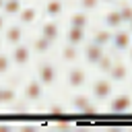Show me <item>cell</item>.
<instances>
[{"instance_id": "1", "label": "cell", "mask_w": 132, "mask_h": 132, "mask_svg": "<svg viewBox=\"0 0 132 132\" xmlns=\"http://www.w3.org/2000/svg\"><path fill=\"white\" fill-rule=\"evenodd\" d=\"M8 54H10L12 66H16V68H27L31 64V58H33L31 43H25V41H21L19 45H12Z\"/></svg>"}, {"instance_id": "2", "label": "cell", "mask_w": 132, "mask_h": 132, "mask_svg": "<svg viewBox=\"0 0 132 132\" xmlns=\"http://www.w3.org/2000/svg\"><path fill=\"white\" fill-rule=\"evenodd\" d=\"M37 78L43 87H54L58 80V66L52 60H41L37 64Z\"/></svg>"}, {"instance_id": "3", "label": "cell", "mask_w": 132, "mask_h": 132, "mask_svg": "<svg viewBox=\"0 0 132 132\" xmlns=\"http://www.w3.org/2000/svg\"><path fill=\"white\" fill-rule=\"evenodd\" d=\"M130 43H132V33H130L126 27H120V29H116V31L111 33V43H109V47H111L113 54L128 52Z\"/></svg>"}, {"instance_id": "4", "label": "cell", "mask_w": 132, "mask_h": 132, "mask_svg": "<svg viewBox=\"0 0 132 132\" xmlns=\"http://www.w3.org/2000/svg\"><path fill=\"white\" fill-rule=\"evenodd\" d=\"M111 95H113V85H111V80L107 76L93 80V85H91V97L95 101H107Z\"/></svg>"}, {"instance_id": "5", "label": "cell", "mask_w": 132, "mask_h": 132, "mask_svg": "<svg viewBox=\"0 0 132 132\" xmlns=\"http://www.w3.org/2000/svg\"><path fill=\"white\" fill-rule=\"evenodd\" d=\"M87 80H89V74H87V70L82 68V66H76V64H72L70 68H68V72H66V82H68V87L70 89H82L85 85H87Z\"/></svg>"}, {"instance_id": "6", "label": "cell", "mask_w": 132, "mask_h": 132, "mask_svg": "<svg viewBox=\"0 0 132 132\" xmlns=\"http://www.w3.org/2000/svg\"><path fill=\"white\" fill-rule=\"evenodd\" d=\"M43 93H45V87L41 85L39 78H29V80L25 82L23 95H25V101H27V103H35V101L43 99Z\"/></svg>"}, {"instance_id": "7", "label": "cell", "mask_w": 132, "mask_h": 132, "mask_svg": "<svg viewBox=\"0 0 132 132\" xmlns=\"http://www.w3.org/2000/svg\"><path fill=\"white\" fill-rule=\"evenodd\" d=\"M4 33V43L8 47L12 45H19L21 41H25V27L21 23H12V25H6V29L2 31Z\"/></svg>"}, {"instance_id": "8", "label": "cell", "mask_w": 132, "mask_h": 132, "mask_svg": "<svg viewBox=\"0 0 132 132\" xmlns=\"http://www.w3.org/2000/svg\"><path fill=\"white\" fill-rule=\"evenodd\" d=\"M80 47H82V50H80L82 60H85L89 66H95V64L99 62V58L103 56V52L107 50V47H101V45H97V43H93V41H85Z\"/></svg>"}, {"instance_id": "9", "label": "cell", "mask_w": 132, "mask_h": 132, "mask_svg": "<svg viewBox=\"0 0 132 132\" xmlns=\"http://www.w3.org/2000/svg\"><path fill=\"white\" fill-rule=\"evenodd\" d=\"M72 109L78 111V113H95L97 111V105H95V99L85 95V93H76L72 97Z\"/></svg>"}, {"instance_id": "10", "label": "cell", "mask_w": 132, "mask_h": 132, "mask_svg": "<svg viewBox=\"0 0 132 132\" xmlns=\"http://www.w3.org/2000/svg\"><path fill=\"white\" fill-rule=\"evenodd\" d=\"M105 76H107L111 82H124V80H128V76H130L128 64L122 62V60H113V64H111V68L105 72Z\"/></svg>"}, {"instance_id": "11", "label": "cell", "mask_w": 132, "mask_h": 132, "mask_svg": "<svg viewBox=\"0 0 132 132\" xmlns=\"http://www.w3.org/2000/svg\"><path fill=\"white\" fill-rule=\"evenodd\" d=\"M130 107H132V95L120 93V95H111L109 97V111L111 113H124Z\"/></svg>"}, {"instance_id": "12", "label": "cell", "mask_w": 132, "mask_h": 132, "mask_svg": "<svg viewBox=\"0 0 132 132\" xmlns=\"http://www.w3.org/2000/svg\"><path fill=\"white\" fill-rule=\"evenodd\" d=\"M58 58H60V62H64V64H68V66H72V64H76V62L82 58V54H80V47H78V45L64 43V45L60 47Z\"/></svg>"}, {"instance_id": "13", "label": "cell", "mask_w": 132, "mask_h": 132, "mask_svg": "<svg viewBox=\"0 0 132 132\" xmlns=\"http://www.w3.org/2000/svg\"><path fill=\"white\" fill-rule=\"evenodd\" d=\"M39 35H43L45 39L56 43L58 37H60V23H58V19H45L39 25Z\"/></svg>"}, {"instance_id": "14", "label": "cell", "mask_w": 132, "mask_h": 132, "mask_svg": "<svg viewBox=\"0 0 132 132\" xmlns=\"http://www.w3.org/2000/svg\"><path fill=\"white\" fill-rule=\"evenodd\" d=\"M66 10L64 0H45L43 2V16L45 19H60Z\"/></svg>"}, {"instance_id": "15", "label": "cell", "mask_w": 132, "mask_h": 132, "mask_svg": "<svg viewBox=\"0 0 132 132\" xmlns=\"http://www.w3.org/2000/svg\"><path fill=\"white\" fill-rule=\"evenodd\" d=\"M103 27H107V29H111V31H116V29H120V27H126L124 21H122V14H120V10H118V6H116V8H109V10L103 14Z\"/></svg>"}, {"instance_id": "16", "label": "cell", "mask_w": 132, "mask_h": 132, "mask_svg": "<svg viewBox=\"0 0 132 132\" xmlns=\"http://www.w3.org/2000/svg\"><path fill=\"white\" fill-rule=\"evenodd\" d=\"M87 41V29L85 27H72L68 25V31H66V43H72V45H82Z\"/></svg>"}, {"instance_id": "17", "label": "cell", "mask_w": 132, "mask_h": 132, "mask_svg": "<svg viewBox=\"0 0 132 132\" xmlns=\"http://www.w3.org/2000/svg\"><path fill=\"white\" fill-rule=\"evenodd\" d=\"M39 19V8L37 6H23V10L19 12V16H16V21L23 25V27H27V25H33L35 21Z\"/></svg>"}, {"instance_id": "18", "label": "cell", "mask_w": 132, "mask_h": 132, "mask_svg": "<svg viewBox=\"0 0 132 132\" xmlns=\"http://www.w3.org/2000/svg\"><path fill=\"white\" fill-rule=\"evenodd\" d=\"M111 33H113V31L107 29V27L95 29L93 35H91V41L97 43V45H101V47H109V43H111Z\"/></svg>"}, {"instance_id": "19", "label": "cell", "mask_w": 132, "mask_h": 132, "mask_svg": "<svg viewBox=\"0 0 132 132\" xmlns=\"http://www.w3.org/2000/svg\"><path fill=\"white\" fill-rule=\"evenodd\" d=\"M52 45H54V43H52L50 39H45L43 35H39V33L31 39V50H33L35 54H39V56H45V54L52 50Z\"/></svg>"}, {"instance_id": "20", "label": "cell", "mask_w": 132, "mask_h": 132, "mask_svg": "<svg viewBox=\"0 0 132 132\" xmlns=\"http://www.w3.org/2000/svg\"><path fill=\"white\" fill-rule=\"evenodd\" d=\"M89 12H85V10H80V8H76V10H72L70 14H68V25H72V27H89Z\"/></svg>"}, {"instance_id": "21", "label": "cell", "mask_w": 132, "mask_h": 132, "mask_svg": "<svg viewBox=\"0 0 132 132\" xmlns=\"http://www.w3.org/2000/svg\"><path fill=\"white\" fill-rule=\"evenodd\" d=\"M23 0H4V6H2V14H6L8 19L10 16H19V12L23 10Z\"/></svg>"}, {"instance_id": "22", "label": "cell", "mask_w": 132, "mask_h": 132, "mask_svg": "<svg viewBox=\"0 0 132 132\" xmlns=\"http://www.w3.org/2000/svg\"><path fill=\"white\" fill-rule=\"evenodd\" d=\"M113 60H116V54H113V52H107V50H105V52H103V56L99 58V62L95 64V68H97V70H101V72L105 74V72H107V70L111 68Z\"/></svg>"}, {"instance_id": "23", "label": "cell", "mask_w": 132, "mask_h": 132, "mask_svg": "<svg viewBox=\"0 0 132 132\" xmlns=\"http://www.w3.org/2000/svg\"><path fill=\"white\" fill-rule=\"evenodd\" d=\"M116 6H118V10H120V14H122L124 25H128L130 19H132V2H130V0H118Z\"/></svg>"}, {"instance_id": "24", "label": "cell", "mask_w": 132, "mask_h": 132, "mask_svg": "<svg viewBox=\"0 0 132 132\" xmlns=\"http://www.w3.org/2000/svg\"><path fill=\"white\" fill-rule=\"evenodd\" d=\"M99 0H76V6L80 8V10H85V12H93V10H97L99 8Z\"/></svg>"}, {"instance_id": "25", "label": "cell", "mask_w": 132, "mask_h": 132, "mask_svg": "<svg viewBox=\"0 0 132 132\" xmlns=\"http://www.w3.org/2000/svg\"><path fill=\"white\" fill-rule=\"evenodd\" d=\"M16 99V91L12 87H2V105H10Z\"/></svg>"}, {"instance_id": "26", "label": "cell", "mask_w": 132, "mask_h": 132, "mask_svg": "<svg viewBox=\"0 0 132 132\" xmlns=\"http://www.w3.org/2000/svg\"><path fill=\"white\" fill-rule=\"evenodd\" d=\"M10 66H12V62H10V54L0 52V74H6V72L10 70Z\"/></svg>"}, {"instance_id": "27", "label": "cell", "mask_w": 132, "mask_h": 132, "mask_svg": "<svg viewBox=\"0 0 132 132\" xmlns=\"http://www.w3.org/2000/svg\"><path fill=\"white\" fill-rule=\"evenodd\" d=\"M47 109H50V113H64V105H60V103H50Z\"/></svg>"}, {"instance_id": "28", "label": "cell", "mask_w": 132, "mask_h": 132, "mask_svg": "<svg viewBox=\"0 0 132 132\" xmlns=\"http://www.w3.org/2000/svg\"><path fill=\"white\" fill-rule=\"evenodd\" d=\"M6 19H8V16H6V14H2V12H0V33H2V31H4V29H6Z\"/></svg>"}, {"instance_id": "29", "label": "cell", "mask_w": 132, "mask_h": 132, "mask_svg": "<svg viewBox=\"0 0 132 132\" xmlns=\"http://www.w3.org/2000/svg\"><path fill=\"white\" fill-rule=\"evenodd\" d=\"M56 126H60V128H66V126H70V122H64V120H60V122H56Z\"/></svg>"}, {"instance_id": "30", "label": "cell", "mask_w": 132, "mask_h": 132, "mask_svg": "<svg viewBox=\"0 0 132 132\" xmlns=\"http://www.w3.org/2000/svg\"><path fill=\"white\" fill-rule=\"evenodd\" d=\"M99 2H101V4H116L118 0H99Z\"/></svg>"}, {"instance_id": "31", "label": "cell", "mask_w": 132, "mask_h": 132, "mask_svg": "<svg viewBox=\"0 0 132 132\" xmlns=\"http://www.w3.org/2000/svg\"><path fill=\"white\" fill-rule=\"evenodd\" d=\"M128 60L132 62V43H130V47H128Z\"/></svg>"}, {"instance_id": "32", "label": "cell", "mask_w": 132, "mask_h": 132, "mask_svg": "<svg viewBox=\"0 0 132 132\" xmlns=\"http://www.w3.org/2000/svg\"><path fill=\"white\" fill-rule=\"evenodd\" d=\"M128 31L132 33V19H130V23H128Z\"/></svg>"}, {"instance_id": "33", "label": "cell", "mask_w": 132, "mask_h": 132, "mask_svg": "<svg viewBox=\"0 0 132 132\" xmlns=\"http://www.w3.org/2000/svg\"><path fill=\"white\" fill-rule=\"evenodd\" d=\"M0 105H2V85H0Z\"/></svg>"}, {"instance_id": "34", "label": "cell", "mask_w": 132, "mask_h": 132, "mask_svg": "<svg viewBox=\"0 0 132 132\" xmlns=\"http://www.w3.org/2000/svg\"><path fill=\"white\" fill-rule=\"evenodd\" d=\"M2 45H4V39L0 37V52H2Z\"/></svg>"}, {"instance_id": "35", "label": "cell", "mask_w": 132, "mask_h": 132, "mask_svg": "<svg viewBox=\"0 0 132 132\" xmlns=\"http://www.w3.org/2000/svg\"><path fill=\"white\" fill-rule=\"evenodd\" d=\"M2 6H4V0H0V12H2Z\"/></svg>"}, {"instance_id": "36", "label": "cell", "mask_w": 132, "mask_h": 132, "mask_svg": "<svg viewBox=\"0 0 132 132\" xmlns=\"http://www.w3.org/2000/svg\"><path fill=\"white\" fill-rule=\"evenodd\" d=\"M130 2H132V0H130Z\"/></svg>"}]
</instances>
